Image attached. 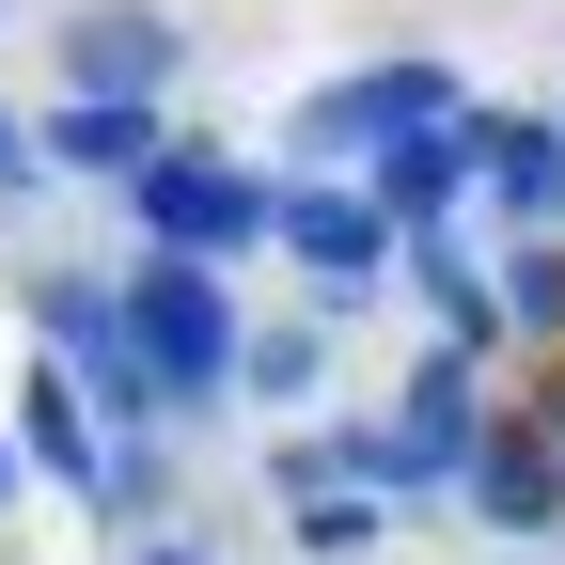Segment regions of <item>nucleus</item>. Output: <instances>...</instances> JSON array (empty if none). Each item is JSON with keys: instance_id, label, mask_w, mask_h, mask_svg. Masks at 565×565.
I'll list each match as a JSON object with an SVG mask.
<instances>
[{"instance_id": "1", "label": "nucleus", "mask_w": 565, "mask_h": 565, "mask_svg": "<svg viewBox=\"0 0 565 565\" xmlns=\"http://www.w3.org/2000/svg\"><path fill=\"white\" fill-rule=\"evenodd\" d=\"M126 330H141V377H158V408H221L236 393V299H221V267H173V252H141L126 267Z\"/></svg>"}, {"instance_id": "2", "label": "nucleus", "mask_w": 565, "mask_h": 565, "mask_svg": "<svg viewBox=\"0 0 565 565\" xmlns=\"http://www.w3.org/2000/svg\"><path fill=\"white\" fill-rule=\"evenodd\" d=\"M126 204H141V236H158L173 267H236V252H267V221H282V189H267V173H236L221 141H173V158L141 173Z\"/></svg>"}, {"instance_id": "3", "label": "nucleus", "mask_w": 565, "mask_h": 565, "mask_svg": "<svg viewBox=\"0 0 565 565\" xmlns=\"http://www.w3.org/2000/svg\"><path fill=\"white\" fill-rule=\"evenodd\" d=\"M32 345H47V362H63V377L95 393V424H126V440H141V424H173V408H158V377H141V330H126V282H79V267H32Z\"/></svg>"}, {"instance_id": "4", "label": "nucleus", "mask_w": 565, "mask_h": 565, "mask_svg": "<svg viewBox=\"0 0 565 565\" xmlns=\"http://www.w3.org/2000/svg\"><path fill=\"white\" fill-rule=\"evenodd\" d=\"M471 95H456V63H345V79H315L299 95V158H393V141H424V126H456Z\"/></svg>"}, {"instance_id": "5", "label": "nucleus", "mask_w": 565, "mask_h": 565, "mask_svg": "<svg viewBox=\"0 0 565 565\" xmlns=\"http://www.w3.org/2000/svg\"><path fill=\"white\" fill-rule=\"evenodd\" d=\"M47 63H63V95H79V110H173L189 17H158V0H79Z\"/></svg>"}, {"instance_id": "6", "label": "nucleus", "mask_w": 565, "mask_h": 565, "mask_svg": "<svg viewBox=\"0 0 565 565\" xmlns=\"http://www.w3.org/2000/svg\"><path fill=\"white\" fill-rule=\"evenodd\" d=\"M267 252H299V282H315V315L330 299H362V282H393V221H377V204L362 189H345V173H282V221H267Z\"/></svg>"}, {"instance_id": "7", "label": "nucleus", "mask_w": 565, "mask_h": 565, "mask_svg": "<svg viewBox=\"0 0 565 565\" xmlns=\"http://www.w3.org/2000/svg\"><path fill=\"white\" fill-rule=\"evenodd\" d=\"M471 173H487V204H503V252L565 236V126L550 110H471Z\"/></svg>"}, {"instance_id": "8", "label": "nucleus", "mask_w": 565, "mask_h": 565, "mask_svg": "<svg viewBox=\"0 0 565 565\" xmlns=\"http://www.w3.org/2000/svg\"><path fill=\"white\" fill-rule=\"evenodd\" d=\"M456 503H471L487 534H565V440H550L534 408H503V424H487V456H471V487H456Z\"/></svg>"}, {"instance_id": "9", "label": "nucleus", "mask_w": 565, "mask_h": 565, "mask_svg": "<svg viewBox=\"0 0 565 565\" xmlns=\"http://www.w3.org/2000/svg\"><path fill=\"white\" fill-rule=\"evenodd\" d=\"M471 189H487V173H471V110H456V126H424V141H393V158H362V204H377L393 236H440Z\"/></svg>"}, {"instance_id": "10", "label": "nucleus", "mask_w": 565, "mask_h": 565, "mask_svg": "<svg viewBox=\"0 0 565 565\" xmlns=\"http://www.w3.org/2000/svg\"><path fill=\"white\" fill-rule=\"evenodd\" d=\"M17 471H47V487H79V503L110 487V440H95V393L63 377L47 345H32V377H17Z\"/></svg>"}, {"instance_id": "11", "label": "nucleus", "mask_w": 565, "mask_h": 565, "mask_svg": "<svg viewBox=\"0 0 565 565\" xmlns=\"http://www.w3.org/2000/svg\"><path fill=\"white\" fill-rule=\"evenodd\" d=\"M32 158H47V173H95V189H141V173L173 158V110H79V95H47Z\"/></svg>"}, {"instance_id": "12", "label": "nucleus", "mask_w": 565, "mask_h": 565, "mask_svg": "<svg viewBox=\"0 0 565 565\" xmlns=\"http://www.w3.org/2000/svg\"><path fill=\"white\" fill-rule=\"evenodd\" d=\"M393 267L424 282V315H440V345H456V362H487V345H503V282H487V267H471L456 236H408Z\"/></svg>"}, {"instance_id": "13", "label": "nucleus", "mask_w": 565, "mask_h": 565, "mask_svg": "<svg viewBox=\"0 0 565 565\" xmlns=\"http://www.w3.org/2000/svg\"><path fill=\"white\" fill-rule=\"evenodd\" d=\"M487 282H503V345H550V362H565V236L487 252Z\"/></svg>"}, {"instance_id": "14", "label": "nucleus", "mask_w": 565, "mask_h": 565, "mask_svg": "<svg viewBox=\"0 0 565 565\" xmlns=\"http://www.w3.org/2000/svg\"><path fill=\"white\" fill-rule=\"evenodd\" d=\"M236 393H267V408H315V393H330V315H282V330H252V345H236Z\"/></svg>"}, {"instance_id": "15", "label": "nucleus", "mask_w": 565, "mask_h": 565, "mask_svg": "<svg viewBox=\"0 0 565 565\" xmlns=\"http://www.w3.org/2000/svg\"><path fill=\"white\" fill-rule=\"evenodd\" d=\"M282 534H299L315 565H362V550L393 534V503H362V487H330V503H299V519H282Z\"/></svg>"}, {"instance_id": "16", "label": "nucleus", "mask_w": 565, "mask_h": 565, "mask_svg": "<svg viewBox=\"0 0 565 565\" xmlns=\"http://www.w3.org/2000/svg\"><path fill=\"white\" fill-rule=\"evenodd\" d=\"M17 189H32V126L0 110V204H17Z\"/></svg>"}, {"instance_id": "17", "label": "nucleus", "mask_w": 565, "mask_h": 565, "mask_svg": "<svg viewBox=\"0 0 565 565\" xmlns=\"http://www.w3.org/2000/svg\"><path fill=\"white\" fill-rule=\"evenodd\" d=\"M126 565H204V550H189V534H141V550H126Z\"/></svg>"}, {"instance_id": "18", "label": "nucleus", "mask_w": 565, "mask_h": 565, "mask_svg": "<svg viewBox=\"0 0 565 565\" xmlns=\"http://www.w3.org/2000/svg\"><path fill=\"white\" fill-rule=\"evenodd\" d=\"M534 424H550V440H565V377H550V393H534Z\"/></svg>"}, {"instance_id": "19", "label": "nucleus", "mask_w": 565, "mask_h": 565, "mask_svg": "<svg viewBox=\"0 0 565 565\" xmlns=\"http://www.w3.org/2000/svg\"><path fill=\"white\" fill-rule=\"evenodd\" d=\"M0 503H17V424H0Z\"/></svg>"}, {"instance_id": "20", "label": "nucleus", "mask_w": 565, "mask_h": 565, "mask_svg": "<svg viewBox=\"0 0 565 565\" xmlns=\"http://www.w3.org/2000/svg\"><path fill=\"white\" fill-rule=\"evenodd\" d=\"M550 126H565V110H550Z\"/></svg>"}]
</instances>
